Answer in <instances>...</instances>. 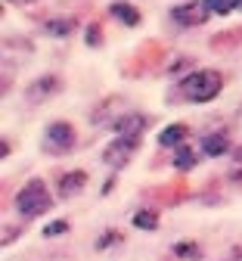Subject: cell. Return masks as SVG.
Listing matches in <instances>:
<instances>
[{"label": "cell", "mask_w": 242, "mask_h": 261, "mask_svg": "<svg viewBox=\"0 0 242 261\" xmlns=\"http://www.w3.org/2000/svg\"><path fill=\"white\" fill-rule=\"evenodd\" d=\"M221 87H224V78L214 69H199V72L186 75L177 84L180 96H183V100H190V103H211L214 96L221 93Z\"/></svg>", "instance_id": "6da1fadb"}, {"label": "cell", "mask_w": 242, "mask_h": 261, "mask_svg": "<svg viewBox=\"0 0 242 261\" xmlns=\"http://www.w3.org/2000/svg\"><path fill=\"white\" fill-rule=\"evenodd\" d=\"M50 205H53V199H50V193H47L44 180H38V177H31V180L19 190V196H16V212L25 215V218L47 215Z\"/></svg>", "instance_id": "7a4b0ae2"}, {"label": "cell", "mask_w": 242, "mask_h": 261, "mask_svg": "<svg viewBox=\"0 0 242 261\" xmlns=\"http://www.w3.org/2000/svg\"><path fill=\"white\" fill-rule=\"evenodd\" d=\"M137 146H140V137H130V134H118L115 143L106 146V152H102V162H106L109 168H124L127 159L137 152Z\"/></svg>", "instance_id": "3957f363"}, {"label": "cell", "mask_w": 242, "mask_h": 261, "mask_svg": "<svg viewBox=\"0 0 242 261\" xmlns=\"http://www.w3.org/2000/svg\"><path fill=\"white\" fill-rule=\"evenodd\" d=\"M75 146V127L68 124V121H53L47 127V137H44V149L47 152H68Z\"/></svg>", "instance_id": "277c9868"}, {"label": "cell", "mask_w": 242, "mask_h": 261, "mask_svg": "<svg viewBox=\"0 0 242 261\" xmlns=\"http://www.w3.org/2000/svg\"><path fill=\"white\" fill-rule=\"evenodd\" d=\"M59 90H62V81H59L56 75H44V78H38V81H31V84H28V90H25V100H28L31 106H41L44 100L56 96Z\"/></svg>", "instance_id": "5b68a950"}, {"label": "cell", "mask_w": 242, "mask_h": 261, "mask_svg": "<svg viewBox=\"0 0 242 261\" xmlns=\"http://www.w3.org/2000/svg\"><path fill=\"white\" fill-rule=\"evenodd\" d=\"M211 13L205 10V4H180V7H174L171 10V19H174L177 25H183V28H193V25H202L205 19H208Z\"/></svg>", "instance_id": "8992f818"}, {"label": "cell", "mask_w": 242, "mask_h": 261, "mask_svg": "<svg viewBox=\"0 0 242 261\" xmlns=\"http://www.w3.org/2000/svg\"><path fill=\"white\" fill-rule=\"evenodd\" d=\"M146 124H149V118L140 115V112H127V115H118V118L112 121L115 134H130V137H143Z\"/></svg>", "instance_id": "52a82bcc"}, {"label": "cell", "mask_w": 242, "mask_h": 261, "mask_svg": "<svg viewBox=\"0 0 242 261\" xmlns=\"http://www.w3.org/2000/svg\"><path fill=\"white\" fill-rule=\"evenodd\" d=\"M202 152L211 155V159L230 152V137L224 134V130H218V134H205V137H202Z\"/></svg>", "instance_id": "ba28073f"}, {"label": "cell", "mask_w": 242, "mask_h": 261, "mask_svg": "<svg viewBox=\"0 0 242 261\" xmlns=\"http://www.w3.org/2000/svg\"><path fill=\"white\" fill-rule=\"evenodd\" d=\"M84 187H87V174H84V171H68V174L59 177V193H62V196H75V193H81Z\"/></svg>", "instance_id": "9c48e42d"}, {"label": "cell", "mask_w": 242, "mask_h": 261, "mask_svg": "<svg viewBox=\"0 0 242 261\" xmlns=\"http://www.w3.org/2000/svg\"><path fill=\"white\" fill-rule=\"evenodd\" d=\"M186 137H190V127L186 124H168L162 134H158V143L162 146H180Z\"/></svg>", "instance_id": "30bf717a"}, {"label": "cell", "mask_w": 242, "mask_h": 261, "mask_svg": "<svg viewBox=\"0 0 242 261\" xmlns=\"http://www.w3.org/2000/svg\"><path fill=\"white\" fill-rule=\"evenodd\" d=\"M196 165H199L196 149H193V146H186V143H180V146H177V152H174V168H177V171H193Z\"/></svg>", "instance_id": "8fae6325"}, {"label": "cell", "mask_w": 242, "mask_h": 261, "mask_svg": "<svg viewBox=\"0 0 242 261\" xmlns=\"http://www.w3.org/2000/svg\"><path fill=\"white\" fill-rule=\"evenodd\" d=\"M44 31L53 38H68L75 31V19H68V16H59V19H47L44 22Z\"/></svg>", "instance_id": "7c38bea8"}, {"label": "cell", "mask_w": 242, "mask_h": 261, "mask_svg": "<svg viewBox=\"0 0 242 261\" xmlns=\"http://www.w3.org/2000/svg\"><path fill=\"white\" fill-rule=\"evenodd\" d=\"M109 13L118 19V22H124V25H140V10H137V7H130V4H121V0H118V4H112L109 7Z\"/></svg>", "instance_id": "4fadbf2b"}, {"label": "cell", "mask_w": 242, "mask_h": 261, "mask_svg": "<svg viewBox=\"0 0 242 261\" xmlns=\"http://www.w3.org/2000/svg\"><path fill=\"white\" fill-rule=\"evenodd\" d=\"M133 227H140V230H155V227H158V215L149 212V208H140L133 215Z\"/></svg>", "instance_id": "5bb4252c"}, {"label": "cell", "mask_w": 242, "mask_h": 261, "mask_svg": "<svg viewBox=\"0 0 242 261\" xmlns=\"http://www.w3.org/2000/svg\"><path fill=\"white\" fill-rule=\"evenodd\" d=\"M205 10H208L211 16H227L233 7H236V0H202Z\"/></svg>", "instance_id": "9a60e30c"}, {"label": "cell", "mask_w": 242, "mask_h": 261, "mask_svg": "<svg viewBox=\"0 0 242 261\" xmlns=\"http://www.w3.org/2000/svg\"><path fill=\"white\" fill-rule=\"evenodd\" d=\"M174 255H177V258H186V261H199V258H202V249H199L196 243H177V246H174Z\"/></svg>", "instance_id": "2e32d148"}, {"label": "cell", "mask_w": 242, "mask_h": 261, "mask_svg": "<svg viewBox=\"0 0 242 261\" xmlns=\"http://www.w3.org/2000/svg\"><path fill=\"white\" fill-rule=\"evenodd\" d=\"M124 237L118 233V230H106V233H102V240L96 243V249H109V246H115V243H121Z\"/></svg>", "instance_id": "e0dca14e"}, {"label": "cell", "mask_w": 242, "mask_h": 261, "mask_svg": "<svg viewBox=\"0 0 242 261\" xmlns=\"http://www.w3.org/2000/svg\"><path fill=\"white\" fill-rule=\"evenodd\" d=\"M65 230H68V221H53V224L44 227V237H59V233H65Z\"/></svg>", "instance_id": "ac0fdd59"}, {"label": "cell", "mask_w": 242, "mask_h": 261, "mask_svg": "<svg viewBox=\"0 0 242 261\" xmlns=\"http://www.w3.org/2000/svg\"><path fill=\"white\" fill-rule=\"evenodd\" d=\"M87 44H90V47H99V44H102V28H99V25H90V28H87Z\"/></svg>", "instance_id": "d6986e66"}, {"label": "cell", "mask_w": 242, "mask_h": 261, "mask_svg": "<svg viewBox=\"0 0 242 261\" xmlns=\"http://www.w3.org/2000/svg\"><path fill=\"white\" fill-rule=\"evenodd\" d=\"M19 233H22V227H7V230H4V246H10Z\"/></svg>", "instance_id": "ffe728a7"}, {"label": "cell", "mask_w": 242, "mask_h": 261, "mask_svg": "<svg viewBox=\"0 0 242 261\" xmlns=\"http://www.w3.org/2000/svg\"><path fill=\"white\" fill-rule=\"evenodd\" d=\"M7 4H13V7H28V4H34V0H7Z\"/></svg>", "instance_id": "44dd1931"}, {"label": "cell", "mask_w": 242, "mask_h": 261, "mask_svg": "<svg viewBox=\"0 0 242 261\" xmlns=\"http://www.w3.org/2000/svg\"><path fill=\"white\" fill-rule=\"evenodd\" d=\"M236 165H242V146L236 149Z\"/></svg>", "instance_id": "7402d4cb"}, {"label": "cell", "mask_w": 242, "mask_h": 261, "mask_svg": "<svg viewBox=\"0 0 242 261\" xmlns=\"http://www.w3.org/2000/svg\"><path fill=\"white\" fill-rule=\"evenodd\" d=\"M236 7H239V10H242V0H236Z\"/></svg>", "instance_id": "603a6c76"}]
</instances>
